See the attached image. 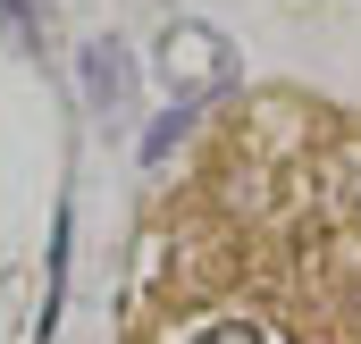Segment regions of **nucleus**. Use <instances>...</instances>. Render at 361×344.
<instances>
[{
    "label": "nucleus",
    "mask_w": 361,
    "mask_h": 344,
    "mask_svg": "<svg viewBox=\"0 0 361 344\" xmlns=\"http://www.w3.org/2000/svg\"><path fill=\"white\" fill-rule=\"evenodd\" d=\"M160 85L169 101H210V92L235 85V42L219 34V25H202V17H177L169 34H160Z\"/></svg>",
    "instance_id": "f03ea898"
},
{
    "label": "nucleus",
    "mask_w": 361,
    "mask_h": 344,
    "mask_svg": "<svg viewBox=\"0 0 361 344\" xmlns=\"http://www.w3.org/2000/svg\"><path fill=\"white\" fill-rule=\"evenodd\" d=\"M135 344H361V118L252 101L143 235Z\"/></svg>",
    "instance_id": "f257e3e1"
},
{
    "label": "nucleus",
    "mask_w": 361,
    "mask_h": 344,
    "mask_svg": "<svg viewBox=\"0 0 361 344\" xmlns=\"http://www.w3.org/2000/svg\"><path fill=\"white\" fill-rule=\"evenodd\" d=\"M85 92L92 109H126V92H135V59L101 34V42H85Z\"/></svg>",
    "instance_id": "7ed1b4c3"
}]
</instances>
